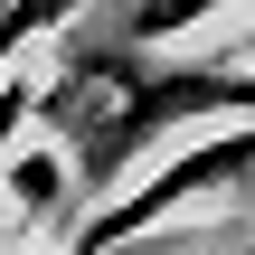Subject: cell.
Masks as SVG:
<instances>
[{"label":"cell","mask_w":255,"mask_h":255,"mask_svg":"<svg viewBox=\"0 0 255 255\" xmlns=\"http://www.w3.org/2000/svg\"><path fill=\"white\" fill-rule=\"evenodd\" d=\"M237 189H255V123H208L161 170H142L132 189L95 199L76 218L66 255H114V246H132V237H151V227H170V218H189V208H208V199H237Z\"/></svg>","instance_id":"2"},{"label":"cell","mask_w":255,"mask_h":255,"mask_svg":"<svg viewBox=\"0 0 255 255\" xmlns=\"http://www.w3.org/2000/svg\"><path fill=\"white\" fill-rule=\"evenodd\" d=\"M85 180H76V161H66V142L47 132V142H19L9 161H0V208H9V227H57L66 218V199H76Z\"/></svg>","instance_id":"3"},{"label":"cell","mask_w":255,"mask_h":255,"mask_svg":"<svg viewBox=\"0 0 255 255\" xmlns=\"http://www.w3.org/2000/svg\"><path fill=\"white\" fill-rule=\"evenodd\" d=\"M170 123H255V66H237V57L151 66L142 47H76L47 76V132L66 142V161L95 199L132 189V161Z\"/></svg>","instance_id":"1"},{"label":"cell","mask_w":255,"mask_h":255,"mask_svg":"<svg viewBox=\"0 0 255 255\" xmlns=\"http://www.w3.org/2000/svg\"><path fill=\"white\" fill-rule=\"evenodd\" d=\"M227 0H132L123 9V47H161V38H180V28H199V19H218Z\"/></svg>","instance_id":"5"},{"label":"cell","mask_w":255,"mask_h":255,"mask_svg":"<svg viewBox=\"0 0 255 255\" xmlns=\"http://www.w3.org/2000/svg\"><path fill=\"white\" fill-rule=\"evenodd\" d=\"M95 0H0V76L47 38V28H66V19H85Z\"/></svg>","instance_id":"4"}]
</instances>
